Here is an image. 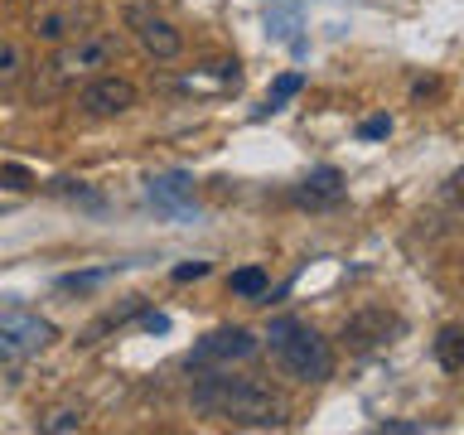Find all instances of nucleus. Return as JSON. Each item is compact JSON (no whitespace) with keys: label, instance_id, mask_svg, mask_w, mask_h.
<instances>
[{"label":"nucleus","instance_id":"1","mask_svg":"<svg viewBox=\"0 0 464 435\" xmlns=\"http://www.w3.org/2000/svg\"><path fill=\"white\" fill-rule=\"evenodd\" d=\"M198 416L227 420V426H246V430H281L285 426V406L271 387L252 382V377H227V372H208L198 377L188 392Z\"/></svg>","mask_w":464,"mask_h":435},{"label":"nucleus","instance_id":"2","mask_svg":"<svg viewBox=\"0 0 464 435\" xmlns=\"http://www.w3.org/2000/svg\"><path fill=\"white\" fill-rule=\"evenodd\" d=\"M271 353H276V362L295 377V382H324V377L334 372V353H329V343L319 339V334L310 329V324H300V319H290V314H281V319H271Z\"/></svg>","mask_w":464,"mask_h":435},{"label":"nucleus","instance_id":"3","mask_svg":"<svg viewBox=\"0 0 464 435\" xmlns=\"http://www.w3.org/2000/svg\"><path fill=\"white\" fill-rule=\"evenodd\" d=\"M126 29H130V39L140 44V53L155 58V63H169V58L184 53V34L165 20V14H155L150 5H126Z\"/></svg>","mask_w":464,"mask_h":435},{"label":"nucleus","instance_id":"4","mask_svg":"<svg viewBox=\"0 0 464 435\" xmlns=\"http://www.w3.org/2000/svg\"><path fill=\"white\" fill-rule=\"evenodd\" d=\"M53 343V324L29 310H0V362H20Z\"/></svg>","mask_w":464,"mask_h":435},{"label":"nucleus","instance_id":"5","mask_svg":"<svg viewBox=\"0 0 464 435\" xmlns=\"http://www.w3.org/2000/svg\"><path fill=\"white\" fill-rule=\"evenodd\" d=\"M116 49H121V44H116V34H92V29H87V34H78L72 44H63V49H58V58H53L49 68H53L58 82H72L78 72L107 68L111 58H116Z\"/></svg>","mask_w":464,"mask_h":435},{"label":"nucleus","instance_id":"6","mask_svg":"<svg viewBox=\"0 0 464 435\" xmlns=\"http://www.w3.org/2000/svg\"><path fill=\"white\" fill-rule=\"evenodd\" d=\"M256 334L242 329V324H227V329H213L203 334L194 343V353H188V368H223V362H246L256 353Z\"/></svg>","mask_w":464,"mask_h":435},{"label":"nucleus","instance_id":"7","mask_svg":"<svg viewBox=\"0 0 464 435\" xmlns=\"http://www.w3.org/2000/svg\"><path fill=\"white\" fill-rule=\"evenodd\" d=\"M401 334V319L392 314V310H382V304H368V310H358V314H348L343 319V348L348 353H372V348H382V343H392Z\"/></svg>","mask_w":464,"mask_h":435},{"label":"nucleus","instance_id":"8","mask_svg":"<svg viewBox=\"0 0 464 435\" xmlns=\"http://www.w3.org/2000/svg\"><path fill=\"white\" fill-rule=\"evenodd\" d=\"M136 82L130 78H116V72H102V78H92L78 92V107L82 116H97V121H107V116H126L130 107H136Z\"/></svg>","mask_w":464,"mask_h":435},{"label":"nucleus","instance_id":"9","mask_svg":"<svg viewBox=\"0 0 464 435\" xmlns=\"http://www.w3.org/2000/svg\"><path fill=\"white\" fill-rule=\"evenodd\" d=\"M343 194H348L343 174L334 169V165H319V169H310V174H304V179H300L295 188H290V203H295V208H310V213H319V208H339Z\"/></svg>","mask_w":464,"mask_h":435},{"label":"nucleus","instance_id":"10","mask_svg":"<svg viewBox=\"0 0 464 435\" xmlns=\"http://www.w3.org/2000/svg\"><path fill=\"white\" fill-rule=\"evenodd\" d=\"M145 198L155 203L160 213H169V218H188V213H198L194 208V184H188V174H160V179L145 184Z\"/></svg>","mask_w":464,"mask_h":435},{"label":"nucleus","instance_id":"11","mask_svg":"<svg viewBox=\"0 0 464 435\" xmlns=\"http://www.w3.org/2000/svg\"><path fill=\"white\" fill-rule=\"evenodd\" d=\"M87 20H92L87 10H78V5H63V10H49V14H44V20L34 24V34H39L44 44H68V39L87 34V29H82Z\"/></svg>","mask_w":464,"mask_h":435},{"label":"nucleus","instance_id":"12","mask_svg":"<svg viewBox=\"0 0 464 435\" xmlns=\"http://www.w3.org/2000/svg\"><path fill=\"white\" fill-rule=\"evenodd\" d=\"M430 353L445 372H464V324H445L440 334H435Z\"/></svg>","mask_w":464,"mask_h":435},{"label":"nucleus","instance_id":"13","mask_svg":"<svg viewBox=\"0 0 464 435\" xmlns=\"http://www.w3.org/2000/svg\"><path fill=\"white\" fill-rule=\"evenodd\" d=\"M227 290H232V295H242V300H261L271 290V276L261 266H242V271L227 276Z\"/></svg>","mask_w":464,"mask_h":435},{"label":"nucleus","instance_id":"14","mask_svg":"<svg viewBox=\"0 0 464 435\" xmlns=\"http://www.w3.org/2000/svg\"><path fill=\"white\" fill-rule=\"evenodd\" d=\"M300 87H304V72H281V78L271 82V92H266V107H261V111H281L285 102L300 92Z\"/></svg>","mask_w":464,"mask_h":435},{"label":"nucleus","instance_id":"15","mask_svg":"<svg viewBox=\"0 0 464 435\" xmlns=\"http://www.w3.org/2000/svg\"><path fill=\"white\" fill-rule=\"evenodd\" d=\"M44 430H82V411H78V406H58V411H49V416H44Z\"/></svg>","mask_w":464,"mask_h":435},{"label":"nucleus","instance_id":"16","mask_svg":"<svg viewBox=\"0 0 464 435\" xmlns=\"http://www.w3.org/2000/svg\"><path fill=\"white\" fill-rule=\"evenodd\" d=\"M0 188H10V194H24V188H34V174L24 165H0Z\"/></svg>","mask_w":464,"mask_h":435},{"label":"nucleus","instance_id":"17","mask_svg":"<svg viewBox=\"0 0 464 435\" xmlns=\"http://www.w3.org/2000/svg\"><path fill=\"white\" fill-rule=\"evenodd\" d=\"M20 68H24V53L14 49V44H0V82L20 78Z\"/></svg>","mask_w":464,"mask_h":435},{"label":"nucleus","instance_id":"18","mask_svg":"<svg viewBox=\"0 0 464 435\" xmlns=\"http://www.w3.org/2000/svg\"><path fill=\"white\" fill-rule=\"evenodd\" d=\"M107 276H111V266H107V271H82V276H63V281H58V290H87V285L107 281Z\"/></svg>","mask_w":464,"mask_h":435},{"label":"nucleus","instance_id":"19","mask_svg":"<svg viewBox=\"0 0 464 435\" xmlns=\"http://www.w3.org/2000/svg\"><path fill=\"white\" fill-rule=\"evenodd\" d=\"M358 136H362V140H382V136H392V116H368V121L358 126Z\"/></svg>","mask_w":464,"mask_h":435},{"label":"nucleus","instance_id":"20","mask_svg":"<svg viewBox=\"0 0 464 435\" xmlns=\"http://www.w3.org/2000/svg\"><path fill=\"white\" fill-rule=\"evenodd\" d=\"M203 276H208V261H184V266H174V281H203Z\"/></svg>","mask_w":464,"mask_h":435},{"label":"nucleus","instance_id":"21","mask_svg":"<svg viewBox=\"0 0 464 435\" xmlns=\"http://www.w3.org/2000/svg\"><path fill=\"white\" fill-rule=\"evenodd\" d=\"M208 68H213V78H223V82H242L237 58H218V63H208Z\"/></svg>","mask_w":464,"mask_h":435},{"label":"nucleus","instance_id":"22","mask_svg":"<svg viewBox=\"0 0 464 435\" xmlns=\"http://www.w3.org/2000/svg\"><path fill=\"white\" fill-rule=\"evenodd\" d=\"M420 430H430L426 420H387L382 435H420Z\"/></svg>","mask_w":464,"mask_h":435},{"label":"nucleus","instance_id":"23","mask_svg":"<svg viewBox=\"0 0 464 435\" xmlns=\"http://www.w3.org/2000/svg\"><path fill=\"white\" fill-rule=\"evenodd\" d=\"M140 324H145V329H150V334H165V329H169V319L150 310V314H140Z\"/></svg>","mask_w":464,"mask_h":435},{"label":"nucleus","instance_id":"24","mask_svg":"<svg viewBox=\"0 0 464 435\" xmlns=\"http://www.w3.org/2000/svg\"><path fill=\"white\" fill-rule=\"evenodd\" d=\"M459 271H464V261H459Z\"/></svg>","mask_w":464,"mask_h":435}]
</instances>
